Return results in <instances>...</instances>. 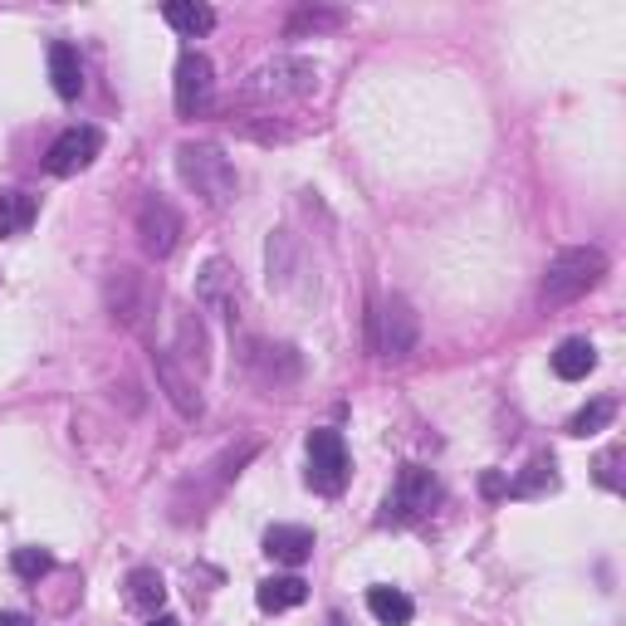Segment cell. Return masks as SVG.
Listing matches in <instances>:
<instances>
[{
	"label": "cell",
	"instance_id": "obj_1",
	"mask_svg": "<svg viewBox=\"0 0 626 626\" xmlns=\"http://www.w3.org/2000/svg\"><path fill=\"white\" fill-rule=\"evenodd\" d=\"M177 177H181V187L201 196L211 211H226L240 191L236 162H230L216 142H181L177 147Z\"/></svg>",
	"mask_w": 626,
	"mask_h": 626
},
{
	"label": "cell",
	"instance_id": "obj_2",
	"mask_svg": "<svg viewBox=\"0 0 626 626\" xmlns=\"http://www.w3.org/2000/svg\"><path fill=\"white\" fill-rule=\"evenodd\" d=\"M318 89V69L314 59L299 54H279L260 64L250 79L240 83V103H260V108H285V103H304Z\"/></svg>",
	"mask_w": 626,
	"mask_h": 626
},
{
	"label": "cell",
	"instance_id": "obj_3",
	"mask_svg": "<svg viewBox=\"0 0 626 626\" xmlns=\"http://www.w3.org/2000/svg\"><path fill=\"white\" fill-rule=\"evenodd\" d=\"M607 279V255L597 245H573V250H558L544 269V309H563V304H578L583 294H593Z\"/></svg>",
	"mask_w": 626,
	"mask_h": 626
},
{
	"label": "cell",
	"instance_id": "obj_4",
	"mask_svg": "<svg viewBox=\"0 0 626 626\" xmlns=\"http://www.w3.org/2000/svg\"><path fill=\"white\" fill-rule=\"evenodd\" d=\"M440 505V480L426 465H401L397 485H391L387 505H382V524H416Z\"/></svg>",
	"mask_w": 626,
	"mask_h": 626
},
{
	"label": "cell",
	"instance_id": "obj_5",
	"mask_svg": "<svg viewBox=\"0 0 626 626\" xmlns=\"http://www.w3.org/2000/svg\"><path fill=\"white\" fill-rule=\"evenodd\" d=\"M103 299H108V314H113V324H122V328H132V334H138V328L147 324V314H152V304H157V285L142 275V269L118 265L113 275H108Z\"/></svg>",
	"mask_w": 626,
	"mask_h": 626
},
{
	"label": "cell",
	"instance_id": "obj_6",
	"mask_svg": "<svg viewBox=\"0 0 626 626\" xmlns=\"http://www.w3.org/2000/svg\"><path fill=\"white\" fill-rule=\"evenodd\" d=\"M309 489L314 495H342V485H348L352 465H348V446H342L338 431H309Z\"/></svg>",
	"mask_w": 626,
	"mask_h": 626
},
{
	"label": "cell",
	"instance_id": "obj_7",
	"mask_svg": "<svg viewBox=\"0 0 626 626\" xmlns=\"http://www.w3.org/2000/svg\"><path fill=\"white\" fill-rule=\"evenodd\" d=\"M372 324H377V352H382V358H407L416 348V338H421V318H416L411 299H401V294H387V299L377 304Z\"/></svg>",
	"mask_w": 626,
	"mask_h": 626
},
{
	"label": "cell",
	"instance_id": "obj_8",
	"mask_svg": "<svg viewBox=\"0 0 626 626\" xmlns=\"http://www.w3.org/2000/svg\"><path fill=\"white\" fill-rule=\"evenodd\" d=\"M177 113L181 118H201L206 108H211V98H216V69H211V59L201 54V49H187V54L177 59Z\"/></svg>",
	"mask_w": 626,
	"mask_h": 626
},
{
	"label": "cell",
	"instance_id": "obj_9",
	"mask_svg": "<svg viewBox=\"0 0 626 626\" xmlns=\"http://www.w3.org/2000/svg\"><path fill=\"white\" fill-rule=\"evenodd\" d=\"M132 226H138V240H142V250L152 255V260H167V255L181 245V216L171 211L162 196H142Z\"/></svg>",
	"mask_w": 626,
	"mask_h": 626
},
{
	"label": "cell",
	"instance_id": "obj_10",
	"mask_svg": "<svg viewBox=\"0 0 626 626\" xmlns=\"http://www.w3.org/2000/svg\"><path fill=\"white\" fill-rule=\"evenodd\" d=\"M152 372H157V387H162V397L171 401V407H177L181 421H196V416H201V407H206L201 391H196V377H191L177 358H171L167 348H152Z\"/></svg>",
	"mask_w": 626,
	"mask_h": 626
},
{
	"label": "cell",
	"instance_id": "obj_11",
	"mask_svg": "<svg viewBox=\"0 0 626 626\" xmlns=\"http://www.w3.org/2000/svg\"><path fill=\"white\" fill-rule=\"evenodd\" d=\"M196 304H201L206 314H220V318H236L240 309V279L236 269H230L220 255L201 265V275H196Z\"/></svg>",
	"mask_w": 626,
	"mask_h": 626
},
{
	"label": "cell",
	"instance_id": "obj_12",
	"mask_svg": "<svg viewBox=\"0 0 626 626\" xmlns=\"http://www.w3.org/2000/svg\"><path fill=\"white\" fill-rule=\"evenodd\" d=\"M245 367H250L255 377H260L265 387H294L304 372V358L299 348H289V342H250V352H245Z\"/></svg>",
	"mask_w": 626,
	"mask_h": 626
},
{
	"label": "cell",
	"instance_id": "obj_13",
	"mask_svg": "<svg viewBox=\"0 0 626 626\" xmlns=\"http://www.w3.org/2000/svg\"><path fill=\"white\" fill-rule=\"evenodd\" d=\"M98 152H103V132L83 122V128H64V132H59L54 147H49V162L44 167L54 171V177H73V171H83Z\"/></svg>",
	"mask_w": 626,
	"mask_h": 626
},
{
	"label": "cell",
	"instance_id": "obj_14",
	"mask_svg": "<svg viewBox=\"0 0 626 626\" xmlns=\"http://www.w3.org/2000/svg\"><path fill=\"white\" fill-rule=\"evenodd\" d=\"M167 352L187 367L191 377H206V367H211V338H206L201 314H191V309L177 314V342H171Z\"/></svg>",
	"mask_w": 626,
	"mask_h": 626
},
{
	"label": "cell",
	"instance_id": "obj_15",
	"mask_svg": "<svg viewBox=\"0 0 626 626\" xmlns=\"http://www.w3.org/2000/svg\"><path fill=\"white\" fill-rule=\"evenodd\" d=\"M265 554L275 563H285V568H299V563L314 558V529H304V524H275V529H265Z\"/></svg>",
	"mask_w": 626,
	"mask_h": 626
},
{
	"label": "cell",
	"instance_id": "obj_16",
	"mask_svg": "<svg viewBox=\"0 0 626 626\" xmlns=\"http://www.w3.org/2000/svg\"><path fill=\"white\" fill-rule=\"evenodd\" d=\"M265 265H269V289H294V279H299V269H304V255H299L289 230H275V236H269Z\"/></svg>",
	"mask_w": 626,
	"mask_h": 626
},
{
	"label": "cell",
	"instance_id": "obj_17",
	"mask_svg": "<svg viewBox=\"0 0 626 626\" xmlns=\"http://www.w3.org/2000/svg\"><path fill=\"white\" fill-rule=\"evenodd\" d=\"M122 597H128L132 612H142V617H157V612H162V603H167L162 573H157V568H132L128 583H122Z\"/></svg>",
	"mask_w": 626,
	"mask_h": 626
},
{
	"label": "cell",
	"instance_id": "obj_18",
	"mask_svg": "<svg viewBox=\"0 0 626 626\" xmlns=\"http://www.w3.org/2000/svg\"><path fill=\"white\" fill-rule=\"evenodd\" d=\"M162 20L181 34V40H201V34L216 30V10L201 6V0H167V6H162Z\"/></svg>",
	"mask_w": 626,
	"mask_h": 626
},
{
	"label": "cell",
	"instance_id": "obj_19",
	"mask_svg": "<svg viewBox=\"0 0 626 626\" xmlns=\"http://www.w3.org/2000/svg\"><path fill=\"white\" fill-rule=\"evenodd\" d=\"M49 83H54L59 98H79L83 93V64H79V49L73 44H49Z\"/></svg>",
	"mask_w": 626,
	"mask_h": 626
},
{
	"label": "cell",
	"instance_id": "obj_20",
	"mask_svg": "<svg viewBox=\"0 0 626 626\" xmlns=\"http://www.w3.org/2000/svg\"><path fill=\"white\" fill-rule=\"evenodd\" d=\"M597 367V348L587 338H563L558 352H554V372L563 377V382H583L587 372Z\"/></svg>",
	"mask_w": 626,
	"mask_h": 626
},
{
	"label": "cell",
	"instance_id": "obj_21",
	"mask_svg": "<svg viewBox=\"0 0 626 626\" xmlns=\"http://www.w3.org/2000/svg\"><path fill=\"white\" fill-rule=\"evenodd\" d=\"M367 612L382 626H407L416 617V603L401 587H367Z\"/></svg>",
	"mask_w": 626,
	"mask_h": 626
},
{
	"label": "cell",
	"instance_id": "obj_22",
	"mask_svg": "<svg viewBox=\"0 0 626 626\" xmlns=\"http://www.w3.org/2000/svg\"><path fill=\"white\" fill-rule=\"evenodd\" d=\"M304 597H309V583L304 578H265L260 587H255V603H260V612H289V607H299Z\"/></svg>",
	"mask_w": 626,
	"mask_h": 626
},
{
	"label": "cell",
	"instance_id": "obj_23",
	"mask_svg": "<svg viewBox=\"0 0 626 626\" xmlns=\"http://www.w3.org/2000/svg\"><path fill=\"white\" fill-rule=\"evenodd\" d=\"M34 211H40V201H34L30 191H6V196H0V240L24 236V230H30V220H34Z\"/></svg>",
	"mask_w": 626,
	"mask_h": 626
},
{
	"label": "cell",
	"instance_id": "obj_24",
	"mask_svg": "<svg viewBox=\"0 0 626 626\" xmlns=\"http://www.w3.org/2000/svg\"><path fill=\"white\" fill-rule=\"evenodd\" d=\"M348 20L342 10H324V6H304L294 10L289 24H285V40H309V34H324V30H338Z\"/></svg>",
	"mask_w": 626,
	"mask_h": 626
},
{
	"label": "cell",
	"instance_id": "obj_25",
	"mask_svg": "<svg viewBox=\"0 0 626 626\" xmlns=\"http://www.w3.org/2000/svg\"><path fill=\"white\" fill-rule=\"evenodd\" d=\"M612 416H617V401L612 397H597V401H587V407L568 421V436H597V431H607L612 426Z\"/></svg>",
	"mask_w": 626,
	"mask_h": 626
},
{
	"label": "cell",
	"instance_id": "obj_26",
	"mask_svg": "<svg viewBox=\"0 0 626 626\" xmlns=\"http://www.w3.org/2000/svg\"><path fill=\"white\" fill-rule=\"evenodd\" d=\"M544 489H558V475H554V456H534L529 470L509 485V495H544Z\"/></svg>",
	"mask_w": 626,
	"mask_h": 626
},
{
	"label": "cell",
	"instance_id": "obj_27",
	"mask_svg": "<svg viewBox=\"0 0 626 626\" xmlns=\"http://www.w3.org/2000/svg\"><path fill=\"white\" fill-rule=\"evenodd\" d=\"M10 568H16V578H44L49 568H54V558L44 554V548H16V554H10Z\"/></svg>",
	"mask_w": 626,
	"mask_h": 626
},
{
	"label": "cell",
	"instance_id": "obj_28",
	"mask_svg": "<svg viewBox=\"0 0 626 626\" xmlns=\"http://www.w3.org/2000/svg\"><path fill=\"white\" fill-rule=\"evenodd\" d=\"M617 460H622V450H607V456H597V480H603L607 489H617Z\"/></svg>",
	"mask_w": 626,
	"mask_h": 626
},
{
	"label": "cell",
	"instance_id": "obj_29",
	"mask_svg": "<svg viewBox=\"0 0 626 626\" xmlns=\"http://www.w3.org/2000/svg\"><path fill=\"white\" fill-rule=\"evenodd\" d=\"M0 626H34L24 612H0Z\"/></svg>",
	"mask_w": 626,
	"mask_h": 626
},
{
	"label": "cell",
	"instance_id": "obj_30",
	"mask_svg": "<svg viewBox=\"0 0 626 626\" xmlns=\"http://www.w3.org/2000/svg\"><path fill=\"white\" fill-rule=\"evenodd\" d=\"M152 626H181V622H177V617H167V612H157Z\"/></svg>",
	"mask_w": 626,
	"mask_h": 626
}]
</instances>
